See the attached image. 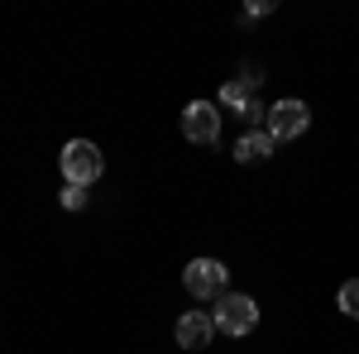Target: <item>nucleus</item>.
<instances>
[{"mask_svg":"<svg viewBox=\"0 0 359 354\" xmlns=\"http://www.w3.org/2000/svg\"><path fill=\"white\" fill-rule=\"evenodd\" d=\"M101 172H106V158H101V149L91 139H72L62 149V177H67V187H91Z\"/></svg>","mask_w":359,"mask_h":354,"instance_id":"nucleus-1","label":"nucleus"},{"mask_svg":"<svg viewBox=\"0 0 359 354\" xmlns=\"http://www.w3.org/2000/svg\"><path fill=\"white\" fill-rule=\"evenodd\" d=\"M211 321H216V330H225V335H249V330L259 326V301L245 297V292H225L221 301H216V311H211Z\"/></svg>","mask_w":359,"mask_h":354,"instance_id":"nucleus-2","label":"nucleus"},{"mask_svg":"<svg viewBox=\"0 0 359 354\" xmlns=\"http://www.w3.org/2000/svg\"><path fill=\"white\" fill-rule=\"evenodd\" d=\"M225 278H230V268H225L221 259H192V264L182 268V282H187V292H192L196 301H221Z\"/></svg>","mask_w":359,"mask_h":354,"instance_id":"nucleus-3","label":"nucleus"},{"mask_svg":"<svg viewBox=\"0 0 359 354\" xmlns=\"http://www.w3.org/2000/svg\"><path fill=\"white\" fill-rule=\"evenodd\" d=\"M306 125H311L306 101H278V106H269V115H264V130L273 135V144H287V139L306 135Z\"/></svg>","mask_w":359,"mask_h":354,"instance_id":"nucleus-4","label":"nucleus"},{"mask_svg":"<svg viewBox=\"0 0 359 354\" xmlns=\"http://www.w3.org/2000/svg\"><path fill=\"white\" fill-rule=\"evenodd\" d=\"M182 135L192 144H216L221 139V106L216 101H192L182 110Z\"/></svg>","mask_w":359,"mask_h":354,"instance_id":"nucleus-5","label":"nucleus"},{"mask_svg":"<svg viewBox=\"0 0 359 354\" xmlns=\"http://www.w3.org/2000/svg\"><path fill=\"white\" fill-rule=\"evenodd\" d=\"M177 345L182 350H206L211 345V335H216V321L206 316V311H187V316H177Z\"/></svg>","mask_w":359,"mask_h":354,"instance_id":"nucleus-6","label":"nucleus"},{"mask_svg":"<svg viewBox=\"0 0 359 354\" xmlns=\"http://www.w3.org/2000/svg\"><path fill=\"white\" fill-rule=\"evenodd\" d=\"M273 135H269V130H245V135H240V144H235V158H240V163H269V158H273Z\"/></svg>","mask_w":359,"mask_h":354,"instance_id":"nucleus-7","label":"nucleus"},{"mask_svg":"<svg viewBox=\"0 0 359 354\" xmlns=\"http://www.w3.org/2000/svg\"><path fill=\"white\" fill-rule=\"evenodd\" d=\"M249 101H254V86H249V82H240V77L221 86V106H230L235 115H245V110H249Z\"/></svg>","mask_w":359,"mask_h":354,"instance_id":"nucleus-8","label":"nucleus"},{"mask_svg":"<svg viewBox=\"0 0 359 354\" xmlns=\"http://www.w3.org/2000/svg\"><path fill=\"white\" fill-rule=\"evenodd\" d=\"M340 311H345V316H359V278H350V282L340 287Z\"/></svg>","mask_w":359,"mask_h":354,"instance_id":"nucleus-9","label":"nucleus"},{"mask_svg":"<svg viewBox=\"0 0 359 354\" xmlns=\"http://www.w3.org/2000/svg\"><path fill=\"white\" fill-rule=\"evenodd\" d=\"M62 206H67V211H82L86 206V187H62Z\"/></svg>","mask_w":359,"mask_h":354,"instance_id":"nucleus-10","label":"nucleus"},{"mask_svg":"<svg viewBox=\"0 0 359 354\" xmlns=\"http://www.w3.org/2000/svg\"><path fill=\"white\" fill-rule=\"evenodd\" d=\"M269 10H273V5H269V0H259V5H249V10H245V20H259V15H269Z\"/></svg>","mask_w":359,"mask_h":354,"instance_id":"nucleus-11","label":"nucleus"}]
</instances>
